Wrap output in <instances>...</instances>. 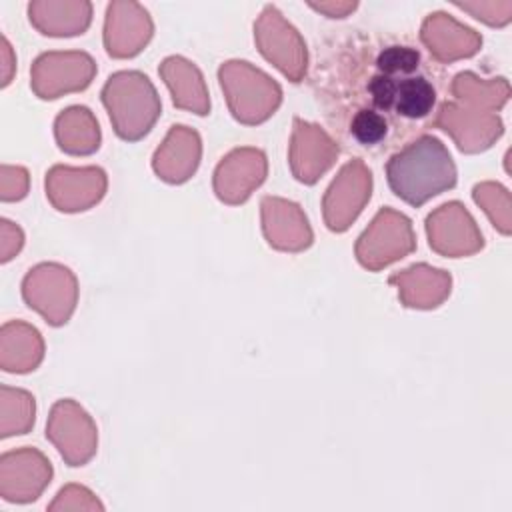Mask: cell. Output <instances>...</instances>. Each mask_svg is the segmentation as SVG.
<instances>
[{"mask_svg":"<svg viewBox=\"0 0 512 512\" xmlns=\"http://www.w3.org/2000/svg\"><path fill=\"white\" fill-rule=\"evenodd\" d=\"M372 196V172L360 160H348L322 198L324 224L332 232H346Z\"/></svg>","mask_w":512,"mask_h":512,"instance_id":"10","label":"cell"},{"mask_svg":"<svg viewBox=\"0 0 512 512\" xmlns=\"http://www.w3.org/2000/svg\"><path fill=\"white\" fill-rule=\"evenodd\" d=\"M418 62H420L418 50L408 46H388L376 58V66L384 76L410 74L418 68Z\"/></svg>","mask_w":512,"mask_h":512,"instance_id":"29","label":"cell"},{"mask_svg":"<svg viewBox=\"0 0 512 512\" xmlns=\"http://www.w3.org/2000/svg\"><path fill=\"white\" fill-rule=\"evenodd\" d=\"M350 132H352V136L360 144L374 146V144H378L386 136L388 124H386V118L380 112L370 110V108H362L352 118Z\"/></svg>","mask_w":512,"mask_h":512,"instance_id":"28","label":"cell"},{"mask_svg":"<svg viewBox=\"0 0 512 512\" xmlns=\"http://www.w3.org/2000/svg\"><path fill=\"white\" fill-rule=\"evenodd\" d=\"M22 298L50 326H64L78 304V280L70 268L58 262H42L26 272Z\"/></svg>","mask_w":512,"mask_h":512,"instance_id":"5","label":"cell"},{"mask_svg":"<svg viewBox=\"0 0 512 512\" xmlns=\"http://www.w3.org/2000/svg\"><path fill=\"white\" fill-rule=\"evenodd\" d=\"M54 138L62 152L70 156H88L100 148V126L86 106H70L54 120Z\"/></svg>","mask_w":512,"mask_h":512,"instance_id":"24","label":"cell"},{"mask_svg":"<svg viewBox=\"0 0 512 512\" xmlns=\"http://www.w3.org/2000/svg\"><path fill=\"white\" fill-rule=\"evenodd\" d=\"M200 158V134L184 124H174L152 156V170L168 184H182L194 176Z\"/></svg>","mask_w":512,"mask_h":512,"instance_id":"18","label":"cell"},{"mask_svg":"<svg viewBox=\"0 0 512 512\" xmlns=\"http://www.w3.org/2000/svg\"><path fill=\"white\" fill-rule=\"evenodd\" d=\"M450 90L454 100L440 106L434 126L444 130L464 154L488 150L504 132L498 112L510 98L508 80H486L474 72H460Z\"/></svg>","mask_w":512,"mask_h":512,"instance_id":"1","label":"cell"},{"mask_svg":"<svg viewBox=\"0 0 512 512\" xmlns=\"http://www.w3.org/2000/svg\"><path fill=\"white\" fill-rule=\"evenodd\" d=\"M154 34L148 10L136 2H110L104 20V48L112 58L140 54Z\"/></svg>","mask_w":512,"mask_h":512,"instance_id":"16","label":"cell"},{"mask_svg":"<svg viewBox=\"0 0 512 512\" xmlns=\"http://www.w3.org/2000/svg\"><path fill=\"white\" fill-rule=\"evenodd\" d=\"M52 474V464L40 450H8L0 456V498L12 504L34 502L52 482Z\"/></svg>","mask_w":512,"mask_h":512,"instance_id":"13","label":"cell"},{"mask_svg":"<svg viewBox=\"0 0 512 512\" xmlns=\"http://www.w3.org/2000/svg\"><path fill=\"white\" fill-rule=\"evenodd\" d=\"M436 102V90L434 86L424 78H406L396 84V96H394V110L404 118H424L432 112Z\"/></svg>","mask_w":512,"mask_h":512,"instance_id":"26","label":"cell"},{"mask_svg":"<svg viewBox=\"0 0 512 512\" xmlns=\"http://www.w3.org/2000/svg\"><path fill=\"white\" fill-rule=\"evenodd\" d=\"M426 234L430 248L446 258H464L484 248V236L458 200L446 202L432 210L426 218Z\"/></svg>","mask_w":512,"mask_h":512,"instance_id":"12","label":"cell"},{"mask_svg":"<svg viewBox=\"0 0 512 512\" xmlns=\"http://www.w3.org/2000/svg\"><path fill=\"white\" fill-rule=\"evenodd\" d=\"M474 202L486 212L492 226L508 236L512 230V204H510V192L498 182H480L472 190Z\"/></svg>","mask_w":512,"mask_h":512,"instance_id":"27","label":"cell"},{"mask_svg":"<svg viewBox=\"0 0 512 512\" xmlns=\"http://www.w3.org/2000/svg\"><path fill=\"white\" fill-rule=\"evenodd\" d=\"M48 510L50 512H54V510H104V504L86 486L68 484L56 494V498L48 506Z\"/></svg>","mask_w":512,"mask_h":512,"instance_id":"30","label":"cell"},{"mask_svg":"<svg viewBox=\"0 0 512 512\" xmlns=\"http://www.w3.org/2000/svg\"><path fill=\"white\" fill-rule=\"evenodd\" d=\"M44 358L42 334L28 322L10 320L0 328V368L12 374H28Z\"/></svg>","mask_w":512,"mask_h":512,"instance_id":"23","label":"cell"},{"mask_svg":"<svg viewBox=\"0 0 512 512\" xmlns=\"http://www.w3.org/2000/svg\"><path fill=\"white\" fill-rule=\"evenodd\" d=\"M36 400L28 390L0 386V438L26 434L34 426Z\"/></svg>","mask_w":512,"mask_h":512,"instance_id":"25","label":"cell"},{"mask_svg":"<svg viewBox=\"0 0 512 512\" xmlns=\"http://www.w3.org/2000/svg\"><path fill=\"white\" fill-rule=\"evenodd\" d=\"M46 438L68 466L88 464L98 450L96 422L72 398H62L52 404L46 422Z\"/></svg>","mask_w":512,"mask_h":512,"instance_id":"9","label":"cell"},{"mask_svg":"<svg viewBox=\"0 0 512 512\" xmlns=\"http://www.w3.org/2000/svg\"><path fill=\"white\" fill-rule=\"evenodd\" d=\"M340 154L338 144L318 124L294 118L288 146V162L292 176L302 184H316L328 172Z\"/></svg>","mask_w":512,"mask_h":512,"instance_id":"15","label":"cell"},{"mask_svg":"<svg viewBox=\"0 0 512 512\" xmlns=\"http://www.w3.org/2000/svg\"><path fill=\"white\" fill-rule=\"evenodd\" d=\"M96 76V62L82 50H50L30 68V88L40 100L86 90Z\"/></svg>","mask_w":512,"mask_h":512,"instance_id":"8","label":"cell"},{"mask_svg":"<svg viewBox=\"0 0 512 512\" xmlns=\"http://www.w3.org/2000/svg\"><path fill=\"white\" fill-rule=\"evenodd\" d=\"M456 8L488 26H506L512 20V2H456Z\"/></svg>","mask_w":512,"mask_h":512,"instance_id":"31","label":"cell"},{"mask_svg":"<svg viewBox=\"0 0 512 512\" xmlns=\"http://www.w3.org/2000/svg\"><path fill=\"white\" fill-rule=\"evenodd\" d=\"M386 180L400 200L420 208L456 186V164L442 140L424 134L390 156Z\"/></svg>","mask_w":512,"mask_h":512,"instance_id":"2","label":"cell"},{"mask_svg":"<svg viewBox=\"0 0 512 512\" xmlns=\"http://www.w3.org/2000/svg\"><path fill=\"white\" fill-rule=\"evenodd\" d=\"M28 18L30 24L44 36H78L84 34L92 22V4L36 0L28 4Z\"/></svg>","mask_w":512,"mask_h":512,"instance_id":"22","label":"cell"},{"mask_svg":"<svg viewBox=\"0 0 512 512\" xmlns=\"http://www.w3.org/2000/svg\"><path fill=\"white\" fill-rule=\"evenodd\" d=\"M396 84L392 80V76H374L372 82L368 84V92L372 94V100L376 104V108L380 110H390L394 108V96H396Z\"/></svg>","mask_w":512,"mask_h":512,"instance_id":"34","label":"cell"},{"mask_svg":"<svg viewBox=\"0 0 512 512\" xmlns=\"http://www.w3.org/2000/svg\"><path fill=\"white\" fill-rule=\"evenodd\" d=\"M218 82L236 122L258 126L282 104V88L264 70L246 60H228L218 68Z\"/></svg>","mask_w":512,"mask_h":512,"instance_id":"4","label":"cell"},{"mask_svg":"<svg viewBox=\"0 0 512 512\" xmlns=\"http://www.w3.org/2000/svg\"><path fill=\"white\" fill-rule=\"evenodd\" d=\"M420 40L442 64L470 58L482 48V36L446 12H434L424 18Z\"/></svg>","mask_w":512,"mask_h":512,"instance_id":"19","label":"cell"},{"mask_svg":"<svg viewBox=\"0 0 512 512\" xmlns=\"http://www.w3.org/2000/svg\"><path fill=\"white\" fill-rule=\"evenodd\" d=\"M100 100L118 138L142 140L162 112L160 96L150 78L138 70L114 72L102 86Z\"/></svg>","mask_w":512,"mask_h":512,"instance_id":"3","label":"cell"},{"mask_svg":"<svg viewBox=\"0 0 512 512\" xmlns=\"http://www.w3.org/2000/svg\"><path fill=\"white\" fill-rule=\"evenodd\" d=\"M254 42L258 52L290 82L304 78L308 70L306 42L276 6L268 4L260 12L254 22Z\"/></svg>","mask_w":512,"mask_h":512,"instance_id":"7","label":"cell"},{"mask_svg":"<svg viewBox=\"0 0 512 512\" xmlns=\"http://www.w3.org/2000/svg\"><path fill=\"white\" fill-rule=\"evenodd\" d=\"M266 174L268 160L260 148H234L218 162L212 188L220 202L238 206L252 196V192L266 180Z\"/></svg>","mask_w":512,"mask_h":512,"instance_id":"14","label":"cell"},{"mask_svg":"<svg viewBox=\"0 0 512 512\" xmlns=\"http://www.w3.org/2000/svg\"><path fill=\"white\" fill-rule=\"evenodd\" d=\"M388 284L398 288V298L402 306L416 310L438 308L452 292L450 272L424 262L394 272L388 278Z\"/></svg>","mask_w":512,"mask_h":512,"instance_id":"20","label":"cell"},{"mask_svg":"<svg viewBox=\"0 0 512 512\" xmlns=\"http://www.w3.org/2000/svg\"><path fill=\"white\" fill-rule=\"evenodd\" d=\"M158 74L170 90L172 104L198 116L210 112V94L200 68L184 56H168L158 66Z\"/></svg>","mask_w":512,"mask_h":512,"instance_id":"21","label":"cell"},{"mask_svg":"<svg viewBox=\"0 0 512 512\" xmlns=\"http://www.w3.org/2000/svg\"><path fill=\"white\" fill-rule=\"evenodd\" d=\"M356 2H320V4H310V8L330 16V18H344L350 12L356 10Z\"/></svg>","mask_w":512,"mask_h":512,"instance_id":"35","label":"cell"},{"mask_svg":"<svg viewBox=\"0 0 512 512\" xmlns=\"http://www.w3.org/2000/svg\"><path fill=\"white\" fill-rule=\"evenodd\" d=\"M28 170L22 166H0V200L2 202H18L28 194Z\"/></svg>","mask_w":512,"mask_h":512,"instance_id":"32","label":"cell"},{"mask_svg":"<svg viewBox=\"0 0 512 512\" xmlns=\"http://www.w3.org/2000/svg\"><path fill=\"white\" fill-rule=\"evenodd\" d=\"M108 188V176L100 166L56 164L46 172L44 190L48 202L66 214L84 212L96 206Z\"/></svg>","mask_w":512,"mask_h":512,"instance_id":"11","label":"cell"},{"mask_svg":"<svg viewBox=\"0 0 512 512\" xmlns=\"http://www.w3.org/2000/svg\"><path fill=\"white\" fill-rule=\"evenodd\" d=\"M24 246V232L18 224L2 218L0 222V262H10Z\"/></svg>","mask_w":512,"mask_h":512,"instance_id":"33","label":"cell"},{"mask_svg":"<svg viewBox=\"0 0 512 512\" xmlns=\"http://www.w3.org/2000/svg\"><path fill=\"white\" fill-rule=\"evenodd\" d=\"M414 250L416 234L412 220L394 208H380L354 246L358 264L370 272H378Z\"/></svg>","mask_w":512,"mask_h":512,"instance_id":"6","label":"cell"},{"mask_svg":"<svg viewBox=\"0 0 512 512\" xmlns=\"http://www.w3.org/2000/svg\"><path fill=\"white\" fill-rule=\"evenodd\" d=\"M260 216L264 238L274 250L302 252L314 240L304 210L292 200L264 196L260 202Z\"/></svg>","mask_w":512,"mask_h":512,"instance_id":"17","label":"cell"},{"mask_svg":"<svg viewBox=\"0 0 512 512\" xmlns=\"http://www.w3.org/2000/svg\"><path fill=\"white\" fill-rule=\"evenodd\" d=\"M0 56H2V88H6L8 84H10V80H12V68H14V58H12V48H10V44H8V40H6V36H2V52H0Z\"/></svg>","mask_w":512,"mask_h":512,"instance_id":"36","label":"cell"}]
</instances>
